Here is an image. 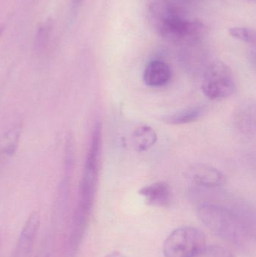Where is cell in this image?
Returning <instances> with one entry per match:
<instances>
[{
	"mask_svg": "<svg viewBox=\"0 0 256 257\" xmlns=\"http://www.w3.org/2000/svg\"><path fill=\"white\" fill-rule=\"evenodd\" d=\"M148 17L157 34L173 43H195L206 33L202 23L185 18L180 9L170 0H153L149 6Z\"/></svg>",
	"mask_w": 256,
	"mask_h": 257,
	"instance_id": "1",
	"label": "cell"
},
{
	"mask_svg": "<svg viewBox=\"0 0 256 257\" xmlns=\"http://www.w3.org/2000/svg\"><path fill=\"white\" fill-rule=\"evenodd\" d=\"M102 146V125L95 123L80 186L79 200L72 218V225L86 228L90 218L97 189L99 160Z\"/></svg>",
	"mask_w": 256,
	"mask_h": 257,
	"instance_id": "2",
	"label": "cell"
},
{
	"mask_svg": "<svg viewBox=\"0 0 256 257\" xmlns=\"http://www.w3.org/2000/svg\"><path fill=\"white\" fill-rule=\"evenodd\" d=\"M198 217L210 231L240 247L249 246L250 229L244 222L227 208L213 204H203L198 208Z\"/></svg>",
	"mask_w": 256,
	"mask_h": 257,
	"instance_id": "3",
	"label": "cell"
},
{
	"mask_svg": "<svg viewBox=\"0 0 256 257\" xmlns=\"http://www.w3.org/2000/svg\"><path fill=\"white\" fill-rule=\"evenodd\" d=\"M204 233L197 228L183 226L174 229L163 244L165 257H197L205 250Z\"/></svg>",
	"mask_w": 256,
	"mask_h": 257,
	"instance_id": "4",
	"label": "cell"
},
{
	"mask_svg": "<svg viewBox=\"0 0 256 257\" xmlns=\"http://www.w3.org/2000/svg\"><path fill=\"white\" fill-rule=\"evenodd\" d=\"M201 90L212 100L226 99L234 94L236 82L231 68L222 62L210 64L203 76Z\"/></svg>",
	"mask_w": 256,
	"mask_h": 257,
	"instance_id": "5",
	"label": "cell"
},
{
	"mask_svg": "<svg viewBox=\"0 0 256 257\" xmlns=\"http://www.w3.org/2000/svg\"><path fill=\"white\" fill-rule=\"evenodd\" d=\"M41 217L38 211L32 213L23 226L15 250V257H28L40 229Z\"/></svg>",
	"mask_w": 256,
	"mask_h": 257,
	"instance_id": "6",
	"label": "cell"
},
{
	"mask_svg": "<svg viewBox=\"0 0 256 257\" xmlns=\"http://www.w3.org/2000/svg\"><path fill=\"white\" fill-rule=\"evenodd\" d=\"M138 194L150 206L166 208L172 201V192L169 184L165 181H157L141 187Z\"/></svg>",
	"mask_w": 256,
	"mask_h": 257,
	"instance_id": "7",
	"label": "cell"
},
{
	"mask_svg": "<svg viewBox=\"0 0 256 257\" xmlns=\"http://www.w3.org/2000/svg\"><path fill=\"white\" fill-rule=\"evenodd\" d=\"M188 178L198 185L217 187L225 183V175L222 172L208 165H195L188 171Z\"/></svg>",
	"mask_w": 256,
	"mask_h": 257,
	"instance_id": "8",
	"label": "cell"
},
{
	"mask_svg": "<svg viewBox=\"0 0 256 257\" xmlns=\"http://www.w3.org/2000/svg\"><path fill=\"white\" fill-rule=\"evenodd\" d=\"M171 78V71L169 66L162 60H155L150 61L146 66L143 74V79L146 85L152 87L165 85Z\"/></svg>",
	"mask_w": 256,
	"mask_h": 257,
	"instance_id": "9",
	"label": "cell"
},
{
	"mask_svg": "<svg viewBox=\"0 0 256 257\" xmlns=\"http://www.w3.org/2000/svg\"><path fill=\"white\" fill-rule=\"evenodd\" d=\"M22 128L21 124L15 125L0 135V164L6 163L16 154Z\"/></svg>",
	"mask_w": 256,
	"mask_h": 257,
	"instance_id": "10",
	"label": "cell"
},
{
	"mask_svg": "<svg viewBox=\"0 0 256 257\" xmlns=\"http://www.w3.org/2000/svg\"><path fill=\"white\" fill-rule=\"evenodd\" d=\"M157 139V133L154 128L148 125H139L131 134V146L137 152H144L155 145Z\"/></svg>",
	"mask_w": 256,
	"mask_h": 257,
	"instance_id": "11",
	"label": "cell"
},
{
	"mask_svg": "<svg viewBox=\"0 0 256 257\" xmlns=\"http://www.w3.org/2000/svg\"><path fill=\"white\" fill-rule=\"evenodd\" d=\"M203 111L204 109L201 107H194L164 117L162 121L172 125L186 124L198 120Z\"/></svg>",
	"mask_w": 256,
	"mask_h": 257,
	"instance_id": "12",
	"label": "cell"
},
{
	"mask_svg": "<svg viewBox=\"0 0 256 257\" xmlns=\"http://www.w3.org/2000/svg\"><path fill=\"white\" fill-rule=\"evenodd\" d=\"M254 107L244 106L237 114V123L238 127L244 133H251L255 127V111Z\"/></svg>",
	"mask_w": 256,
	"mask_h": 257,
	"instance_id": "13",
	"label": "cell"
},
{
	"mask_svg": "<svg viewBox=\"0 0 256 257\" xmlns=\"http://www.w3.org/2000/svg\"><path fill=\"white\" fill-rule=\"evenodd\" d=\"M54 22L52 19H48L39 27L35 39V48L38 51L43 49L49 40L52 33Z\"/></svg>",
	"mask_w": 256,
	"mask_h": 257,
	"instance_id": "14",
	"label": "cell"
},
{
	"mask_svg": "<svg viewBox=\"0 0 256 257\" xmlns=\"http://www.w3.org/2000/svg\"><path fill=\"white\" fill-rule=\"evenodd\" d=\"M228 34L234 39L246 43L255 44V31L248 27H231L228 29Z\"/></svg>",
	"mask_w": 256,
	"mask_h": 257,
	"instance_id": "15",
	"label": "cell"
},
{
	"mask_svg": "<svg viewBox=\"0 0 256 257\" xmlns=\"http://www.w3.org/2000/svg\"><path fill=\"white\" fill-rule=\"evenodd\" d=\"M105 257H126L124 255L122 254L120 252H111L109 254L107 255Z\"/></svg>",
	"mask_w": 256,
	"mask_h": 257,
	"instance_id": "16",
	"label": "cell"
},
{
	"mask_svg": "<svg viewBox=\"0 0 256 257\" xmlns=\"http://www.w3.org/2000/svg\"><path fill=\"white\" fill-rule=\"evenodd\" d=\"M83 1H84V0H72V6H73L74 8L78 7V6L82 3Z\"/></svg>",
	"mask_w": 256,
	"mask_h": 257,
	"instance_id": "17",
	"label": "cell"
},
{
	"mask_svg": "<svg viewBox=\"0 0 256 257\" xmlns=\"http://www.w3.org/2000/svg\"><path fill=\"white\" fill-rule=\"evenodd\" d=\"M5 30V26L4 25H0V36L3 34V32Z\"/></svg>",
	"mask_w": 256,
	"mask_h": 257,
	"instance_id": "18",
	"label": "cell"
},
{
	"mask_svg": "<svg viewBox=\"0 0 256 257\" xmlns=\"http://www.w3.org/2000/svg\"><path fill=\"white\" fill-rule=\"evenodd\" d=\"M248 1L255 2V0H248Z\"/></svg>",
	"mask_w": 256,
	"mask_h": 257,
	"instance_id": "19",
	"label": "cell"
},
{
	"mask_svg": "<svg viewBox=\"0 0 256 257\" xmlns=\"http://www.w3.org/2000/svg\"><path fill=\"white\" fill-rule=\"evenodd\" d=\"M0 239H1V237H0Z\"/></svg>",
	"mask_w": 256,
	"mask_h": 257,
	"instance_id": "20",
	"label": "cell"
}]
</instances>
